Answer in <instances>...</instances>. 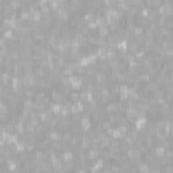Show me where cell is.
<instances>
[{"instance_id":"1","label":"cell","mask_w":173,"mask_h":173,"mask_svg":"<svg viewBox=\"0 0 173 173\" xmlns=\"http://www.w3.org/2000/svg\"><path fill=\"white\" fill-rule=\"evenodd\" d=\"M116 3L118 2H115V0H105V2H103V4L107 8H115L116 7Z\"/></svg>"},{"instance_id":"2","label":"cell","mask_w":173,"mask_h":173,"mask_svg":"<svg viewBox=\"0 0 173 173\" xmlns=\"http://www.w3.org/2000/svg\"><path fill=\"white\" fill-rule=\"evenodd\" d=\"M134 32H135V35H138V37H141V34L143 32V29L141 27V26H137V27L134 29Z\"/></svg>"}]
</instances>
